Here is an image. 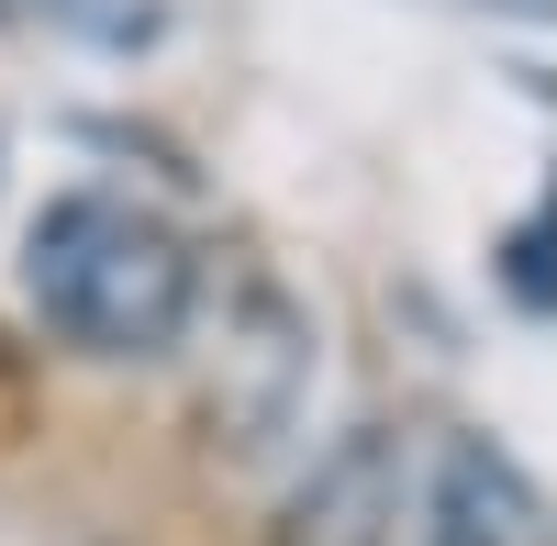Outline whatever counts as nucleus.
Here are the masks:
<instances>
[{"label":"nucleus","instance_id":"obj_2","mask_svg":"<svg viewBox=\"0 0 557 546\" xmlns=\"http://www.w3.org/2000/svg\"><path fill=\"white\" fill-rule=\"evenodd\" d=\"M412 546H557L546 491L491 435H435L412 480Z\"/></svg>","mask_w":557,"mask_h":546},{"label":"nucleus","instance_id":"obj_1","mask_svg":"<svg viewBox=\"0 0 557 546\" xmlns=\"http://www.w3.org/2000/svg\"><path fill=\"white\" fill-rule=\"evenodd\" d=\"M23 290L89 357H157L190 324V246L112 190H57L23 235Z\"/></svg>","mask_w":557,"mask_h":546}]
</instances>
